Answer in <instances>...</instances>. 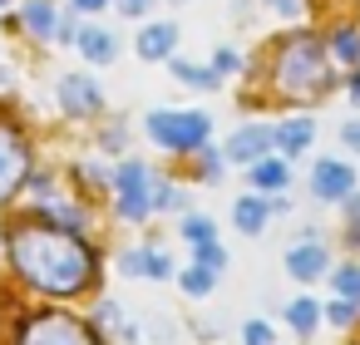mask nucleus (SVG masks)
<instances>
[{
    "label": "nucleus",
    "mask_w": 360,
    "mask_h": 345,
    "mask_svg": "<svg viewBox=\"0 0 360 345\" xmlns=\"http://www.w3.org/2000/svg\"><path fill=\"white\" fill-rule=\"evenodd\" d=\"M11 256L20 266V276L50 296H75L89 286L94 276V252L75 237V232H60V227H45V222H25L11 232Z\"/></svg>",
    "instance_id": "f257e3e1"
},
{
    "label": "nucleus",
    "mask_w": 360,
    "mask_h": 345,
    "mask_svg": "<svg viewBox=\"0 0 360 345\" xmlns=\"http://www.w3.org/2000/svg\"><path fill=\"white\" fill-rule=\"evenodd\" d=\"M276 89H281L286 99H296V104L321 99V94L330 89V60H326L321 40L296 35V40L281 45V60H276Z\"/></svg>",
    "instance_id": "f03ea898"
},
{
    "label": "nucleus",
    "mask_w": 360,
    "mask_h": 345,
    "mask_svg": "<svg viewBox=\"0 0 360 345\" xmlns=\"http://www.w3.org/2000/svg\"><path fill=\"white\" fill-rule=\"evenodd\" d=\"M148 134H153V143H163V148H202L207 143V134H212V124H207V114H178V109H153L148 114Z\"/></svg>",
    "instance_id": "7ed1b4c3"
},
{
    "label": "nucleus",
    "mask_w": 360,
    "mask_h": 345,
    "mask_svg": "<svg viewBox=\"0 0 360 345\" xmlns=\"http://www.w3.org/2000/svg\"><path fill=\"white\" fill-rule=\"evenodd\" d=\"M153 178H158V173H148L143 163H124V168L114 173V188H119V212H124L129 222H139V217L153 207Z\"/></svg>",
    "instance_id": "20e7f679"
},
{
    "label": "nucleus",
    "mask_w": 360,
    "mask_h": 345,
    "mask_svg": "<svg viewBox=\"0 0 360 345\" xmlns=\"http://www.w3.org/2000/svg\"><path fill=\"white\" fill-rule=\"evenodd\" d=\"M20 345H94V335L75 315H35Z\"/></svg>",
    "instance_id": "39448f33"
},
{
    "label": "nucleus",
    "mask_w": 360,
    "mask_h": 345,
    "mask_svg": "<svg viewBox=\"0 0 360 345\" xmlns=\"http://www.w3.org/2000/svg\"><path fill=\"white\" fill-rule=\"evenodd\" d=\"M25 173H30V148L20 143L15 129L0 124V197H11L25 183Z\"/></svg>",
    "instance_id": "423d86ee"
},
{
    "label": "nucleus",
    "mask_w": 360,
    "mask_h": 345,
    "mask_svg": "<svg viewBox=\"0 0 360 345\" xmlns=\"http://www.w3.org/2000/svg\"><path fill=\"white\" fill-rule=\"evenodd\" d=\"M55 94H60V109L75 114V119H89V114L104 109V94H99V84H94L89 74H65Z\"/></svg>",
    "instance_id": "0eeeda50"
},
{
    "label": "nucleus",
    "mask_w": 360,
    "mask_h": 345,
    "mask_svg": "<svg viewBox=\"0 0 360 345\" xmlns=\"http://www.w3.org/2000/svg\"><path fill=\"white\" fill-rule=\"evenodd\" d=\"M311 193L326 197V202H350L355 197V173L345 163H335V158H321L316 173H311Z\"/></svg>",
    "instance_id": "6e6552de"
},
{
    "label": "nucleus",
    "mask_w": 360,
    "mask_h": 345,
    "mask_svg": "<svg viewBox=\"0 0 360 345\" xmlns=\"http://www.w3.org/2000/svg\"><path fill=\"white\" fill-rule=\"evenodd\" d=\"M271 143H276V134L271 129H262V124H247L242 134H232V143H227V158L232 163H262L266 153H271Z\"/></svg>",
    "instance_id": "1a4fd4ad"
},
{
    "label": "nucleus",
    "mask_w": 360,
    "mask_h": 345,
    "mask_svg": "<svg viewBox=\"0 0 360 345\" xmlns=\"http://www.w3.org/2000/svg\"><path fill=\"white\" fill-rule=\"evenodd\" d=\"M326 247L321 242H296L291 252H286V271L296 276V281H316V276H326Z\"/></svg>",
    "instance_id": "9d476101"
},
{
    "label": "nucleus",
    "mask_w": 360,
    "mask_h": 345,
    "mask_svg": "<svg viewBox=\"0 0 360 345\" xmlns=\"http://www.w3.org/2000/svg\"><path fill=\"white\" fill-rule=\"evenodd\" d=\"M173 45H178V30H173L168 20H158V25H148V30L139 35V55H143V60H168Z\"/></svg>",
    "instance_id": "9b49d317"
},
{
    "label": "nucleus",
    "mask_w": 360,
    "mask_h": 345,
    "mask_svg": "<svg viewBox=\"0 0 360 345\" xmlns=\"http://www.w3.org/2000/svg\"><path fill=\"white\" fill-rule=\"evenodd\" d=\"M79 50H84V60L109 65V60L119 55V40H114L109 30H99V25H84V30H79Z\"/></svg>",
    "instance_id": "f8f14e48"
},
{
    "label": "nucleus",
    "mask_w": 360,
    "mask_h": 345,
    "mask_svg": "<svg viewBox=\"0 0 360 345\" xmlns=\"http://www.w3.org/2000/svg\"><path fill=\"white\" fill-rule=\"evenodd\" d=\"M276 134V148H281V158H291V153H301L311 138H316V129H311V119H286V124H276L271 129Z\"/></svg>",
    "instance_id": "ddd939ff"
},
{
    "label": "nucleus",
    "mask_w": 360,
    "mask_h": 345,
    "mask_svg": "<svg viewBox=\"0 0 360 345\" xmlns=\"http://www.w3.org/2000/svg\"><path fill=\"white\" fill-rule=\"evenodd\" d=\"M25 30L35 40H55L60 35V15L50 11V0H30V6H25Z\"/></svg>",
    "instance_id": "4468645a"
},
{
    "label": "nucleus",
    "mask_w": 360,
    "mask_h": 345,
    "mask_svg": "<svg viewBox=\"0 0 360 345\" xmlns=\"http://www.w3.org/2000/svg\"><path fill=\"white\" fill-rule=\"evenodd\" d=\"M252 183H257L262 193H281V188L291 183V173H286V158H262V163L252 168Z\"/></svg>",
    "instance_id": "2eb2a0df"
},
{
    "label": "nucleus",
    "mask_w": 360,
    "mask_h": 345,
    "mask_svg": "<svg viewBox=\"0 0 360 345\" xmlns=\"http://www.w3.org/2000/svg\"><path fill=\"white\" fill-rule=\"evenodd\" d=\"M266 217H271V202H262V197H242V202H237V227H242L247 237H257V232L266 227Z\"/></svg>",
    "instance_id": "dca6fc26"
},
{
    "label": "nucleus",
    "mask_w": 360,
    "mask_h": 345,
    "mask_svg": "<svg viewBox=\"0 0 360 345\" xmlns=\"http://www.w3.org/2000/svg\"><path fill=\"white\" fill-rule=\"evenodd\" d=\"M286 320H291L301 335H311V330H316V320H321V306H316L311 296H296V301L286 306Z\"/></svg>",
    "instance_id": "f3484780"
},
{
    "label": "nucleus",
    "mask_w": 360,
    "mask_h": 345,
    "mask_svg": "<svg viewBox=\"0 0 360 345\" xmlns=\"http://www.w3.org/2000/svg\"><path fill=\"white\" fill-rule=\"evenodd\" d=\"M330 281H335V301H350V306H360V266H355V261H350V266H340Z\"/></svg>",
    "instance_id": "a211bd4d"
},
{
    "label": "nucleus",
    "mask_w": 360,
    "mask_h": 345,
    "mask_svg": "<svg viewBox=\"0 0 360 345\" xmlns=\"http://www.w3.org/2000/svg\"><path fill=\"white\" fill-rule=\"evenodd\" d=\"M173 74H178L183 84H198V89L217 84V74H212V70H198V65H188V60H173Z\"/></svg>",
    "instance_id": "6ab92c4d"
},
{
    "label": "nucleus",
    "mask_w": 360,
    "mask_h": 345,
    "mask_svg": "<svg viewBox=\"0 0 360 345\" xmlns=\"http://www.w3.org/2000/svg\"><path fill=\"white\" fill-rule=\"evenodd\" d=\"M183 291H188V296H207V291H212V271L188 266V271H183Z\"/></svg>",
    "instance_id": "aec40b11"
},
{
    "label": "nucleus",
    "mask_w": 360,
    "mask_h": 345,
    "mask_svg": "<svg viewBox=\"0 0 360 345\" xmlns=\"http://www.w3.org/2000/svg\"><path fill=\"white\" fill-rule=\"evenodd\" d=\"M335 55L345 65H360V35L355 30H335Z\"/></svg>",
    "instance_id": "412c9836"
},
{
    "label": "nucleus",
    "mask_w": 360,
    "mask_h": 345,
    "mask_svg": "<svg viewBox=\"0 0 360 345\" xmlns=\"http://www.w3.org/2000/svg\"><path fill=\"white\" fill-rule=\"evenodd\" d=\"M183 237L198 242V247H207V242H212V222H207V217H183Z\"/></svg>",
    "instance_id": "4be33fe9"
},
{
    "label": "nucleus",
    "mask_w": 360,
    "mask_h": 345,
    "mask_svg": "<svg viewBox=\"0 0 360 345\" xmlns=\"http://www.w3.org/2000/svg\"><path fill=\"white\" fill-rule=\"evenodd\" d=\"M143 276H153V281H163V276H173V261H168L163 252H148V256H143Z\"/></svg>",
    "instance_id": "5701e85b"
},
{
    "label": "nucleus",
    "mask_w": 360,
    "mask_h": 345,
    "mask_svg": "<svg viewBox=\"0 0 360 345\" xmlns=\"http://www.w3.org/2000/svg\"><path fill=\"white\" fill-rule=\"evenodd\" d=\"M242 345H271V325L266 320H247L242 325Z\"/></svg>",
    "instance_id": "b1692460"
},
{
    "label": "nucleus",
    "mask_w": 360,
    "mask_h": 345,
    "mask_svg": "<svg viewBox=\"0 0 360 345\" xmlns=\"http://www.w3.org/2000/svg\"><path fill=\"white\" fill-rule=\"evenodd\" d=\"M237 70H242V55L237 50H217L212 55V74H237Z\"/></svg>",
    "instance_id": "393cba45"
},
{
    "label": "nucleus",
    "mask_w": 360,
    "mask_h": 345,
    "mask_svg": "<svg viewBox=\"0 0 360 345\" xmlns=\"http://www.w3.org/2000/svg\"><path fill=\"white\" fill-rule=\"evenodd\" d=\"M222 261H227V256H222V247H217V242L198 247V266H202V271H222Z\"/></svg>",
    "instance_id": "a878e982"
},
{
    "label": "nucleus",
    "mask_w": 360,
    "mask_h": 345,
    "mask_svg": "<svg viewBox=\"0 0 360 345\" xmlns=\"http://www.w3.org/2000/svg\"><path fill=\"white\" fill-rule=\"evenodd\" d=\"M326 315H330L335 325H350V320L360 315V306H350V301H330V311H326Z\"/></svg>",
    "instance_id": "bb28decb"
},
{
    "label": "nucleus",
    "mask_w": 360,
    "mask_h": 345,
    "mask_svg": "<svg viewBox=\"0 0 360 345\" xmlns=\"http://www.w3.org/2000/svg\"><path fill=\"white\" fill-rule=\"evenodd\" d=\"M143 256H148V252H129V256L119 261V271H124V276H143Z\"/></svg>",
    "instance_id": "cd10ccee"
},
{
    "label": "nucleus",
    "mask_w": 360,
    "mask_h": 345,
    "mask_svg": "<svg viewBox=\"0 0 360 345\" xmlns=\"http://www.w3.org/2000/svg\"><path fill=\"white\" fill-rule=\"evenodd\" d=\"M340 143H345V148H350V153H360V119H355V124H345V129H340Z\"/></svg>",
    "instance_id": "c85d7f7f"
},
{
    "label": "nucleus",
    "mask_w": 360,
    "mask_h": 345,
    "mask_svg": "<svg viewBox=\"0 0 360 345\" xmlns=\"http://www.w3.org/2000/svg\"><path fill=\"white\" fill-rule=\"evenodd\" d=\"M266 6H271V11H281L286 20H296V15H301V0H266Z\"/></svg>",
    "instance_id": "c756f323"
},
{
    "label": "nucleus",
    "mask_w": 360,
    "mask_h": 345,
    "mask_svg": "<svg viewBox=\"0 0 360 345\" xmlns=\"http://www.w3.org/2000/svg\"><path fill=\"white\" fill-rule=\"evenodd\" d=\"M104 148L119 153V148H124V129H109V134H104Z\"/></svg>",
    "instance_id": "7c9ffc66"
},
{
    "label": "nucleus",
    "mask_w": 360,
    "mask_h": 345,
    "mask_svg": "<svg viewBox=\"0 0 360 345\" xmlns=\"http://www.w3.org/2000/svg\"><path fill=\"white\" fill-rule=\"evenodd\" d=\"M148 6H153V0H119L124 15H139V11H148Z\"/></svg>",
    "instance_id": "2f4dec72"
},
{
    "label": "nucleus",
    "mask_w": 360,
    "mask_h": 345,
    "mask_svg": "<svg viewBox=\"0 0 360 345\" xmlns=\"http://www.w3.org/2000/svg\"><path fill=\"white\" fill-rule=\"evenodd\" d=\"M75 6H79V11H99V6H104V0H75Z\"/></svg>",
    "instance_id": "473e14b6"
},
{
    "label": "nucleus",
    "mask_w": 360,
    "mask_h": 345,
    "mask_svg": "<svg viewBox=\"0 0 360 345\" xmlns=\"http://www.w3.org/2000/svg\"><path fill=\"white\" fill-rule=\"evenodd\" d=\"M350 94H355V104H360V74H355V79H350Z\"/></svg>",
    "instance_id": "72a5a7b5"
},
{
    "label": "nucleus",
    "mask_w": 360,
    "mask_h": 345,
    "mask_svg": "<svg viewBox=\"0 0 360 345\" xmlns=\"http://www.w3.org/2000/svg\"><path fill=\"white\" fill-rule=\"evenodd\" d=\"M0 6H6V0H0Z\"/></svg>",
    "instance_id": "f704fd0d"
}]
</instances>
